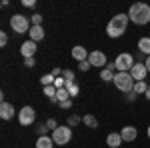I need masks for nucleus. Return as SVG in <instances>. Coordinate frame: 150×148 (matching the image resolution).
Here are the masks:
<instances>
[{
    "label": "nucleus",
    "mask_w": 150,
    "mask_h": 148,
    "mask_svg": "<svg viewBox=\"0 0 150 148\" xmlns=\"http://www.w3.org/2000/svg\"><path fill=\"white\" fill-rule=\"evenodd\" d=\"M126 14H128V18H130V22L136 24V26H144V24L150 22V6L144 4V2L132 4Z\"/></svg>",
    "instance_id": "f257e3e1"
},
{
    "label": "nucleus",
    "mask_w": 150,
    "mask_h": 148,
    "mask_svg": "<svg viewBox=\"0 0 150 148\" xmlns=\"http://www.w3.org/2000/svg\"><path fill=\"white\" fill-rule=\"evenodd\" d=\"M128 22H130V18H128V14H124V12L112 16L110 22H108V26H106V34L110 36V38H120V36L126 32Z\"/></svg>",
    "instance_id": "f03ea898"
},
{
    "label": "nucleus",
    "mask_w": 150,
    "mask_h": 148,
    "mask_svg": "<svg viewBox=\"0 0 150 148\" xmlns=\"http://www.w3.org/2000/svg\"><path fill=\"white\" fill-rule=\"evenodd\" d=\"M134 84H136V82L130 76V72H116L114 74V86L120 92H124V94L132 92L134 90Z\"/></svg>",
    "instance_id": "7ed1b4c3"
},
{
    "label": "nucleus",
    "mask_w": 150,
    "mask_h": 148,
    "mask_svg": "<svg viewBox=\"0 0 150 148\" xmlns=\"http://www.w3.org/2000/svg\"><path fill=\"white\" fill-rule=\"evenodd\" d=\"M10 26H12V32H16V34L30 32V28H32L30 20H28L26 16H22V14H12L10 16Z\"/></svg>",
    "instance_id": "20e7f679"
},
{
    "label": "nucleus",
    "mask_w": 150,
    "mask_h": 148,
    "mask_svg": "<svg viewBox=\"0 0 150 148\" xmlns=\"http://www.w3.org/2000/svg\"><path fill=\"white\" fill-rule=\"evenodd\" d=\"M52 140H54V144H58V146L68 144L70 140H72V128H70L68 124L66 126H58L56 130L52 132Z\"/></svg>",
    "instance_id": "39448f33"
},
{
    "label": "nucleus",
    "mask_w": 150,
    "mask_h": 148,
    "mask_svg": "<svg viewBox=\"0 0 150 148\" xmlns=\"http://www.w3.org/2000/svg\"><path fill=\"white\" fill-rule=\"evenodd\" d=\"M134 64H136V62H134V56H132V54H128V52L118 54V56H116V60H114L116 72H130Z\"/></svg>",
    "instance_id": "423d86ee"
},
{
    "label": "nucleus",
    "mask_w": 150,
    "mask_h": 148,
    "mask_svg": "<svg viewBox=\"0 0 150 148\" xmlns=\"http://www.w3.org/2000/svg\"><path fill=\"white\" fill-rule=\"evenodd\" d=\"M34 120H36L34 108L32 106H22L20 112H18V122L22 126H30V124H34Z\"/></svg>",
    "instance_id": "0eeeda50"
},
{
    "label": "nucleus",
    "mask_w": 150,
    "mask_h": 148,
    "mask_svg": "<svg viewBox=\"0 0 150 148\" xmlns=\"http://www.w3.org/2000/svg\"><path fill=\"white\" fill-rule=\"evenodd\" d=\"M88 62L92 64V66H96V68H106V54L104 52H100V50H92L90 54H88Z\"/></svg>",
    "instance_id": "6e6552de"
},
{
    "label": "nucleus",
    "mask_w": 150,
    "mask_h": 148,
    "mask_svg": "<svg viewBox=\"0 0 150 148\" xmlns=\"http://www.w3.org/2000/svg\"><path fill=\"white\" fill-rule=\"evenodd\" d=\"M146 74H148V70H146V64H144V62H136V64L132 66V70H130V76L134 78V82L144 80Z\"/></svg>",
    "instance_id": "1a4fd4ad"
},
{
    "label": "nucleus",
    "mask_w": 150,
    "mask_h": 148,
    "mask_svg": "<svg viewBox=\"0 0 150 148\" xmlns=\"http://www.w3.org/2000/svg\"><path fill=\"white\" fill-rule=\"evenodd\" d=\"M120 136H122V140L124 142H134L136 140V136H138V130L134 128V126H124L122 130H120Z\"/></svg>",
    "instance_id": "9d476101"
},
{
    "label": "nucleus",
    "mask_w": 150,
    "mask_h": 148,
    "mask_svg": "<svg viewBox=\"0 0 150 148\" xmlns=\"http://www.w3.org/2000/svg\"><path fill=\"white\" fill-rule=\"evenodd\" d=\"M20 54H22L24 58H34V54H36V42H32V40L22 42V46H20Z\"/></svg>",
    "instance_id": "9b49d317"
},
{
    "label": "nucleus",
    "mask_w": 150,
    "mask_h": 148,
    "mask_svg": "<svg viewBox=\"0 0 150 148\" xmlns=\"http://www.w3.org/2000/svg\"><path fill=\"white\" fill-rule=\"evenodd\" d=\"M14 114H16V110H14V106H12L10 102L0 104V118H2V120H12Z\"/></svg>",
    "instance_id": "f8f14e48"
},
{
    "label": "nucleus",
    "mask_w": 150,
    "mask_h": 148,
    "mask_svg": "<svg viewBox=\"0 0 150 148\" xmlns=\"http://www.w3.org/2000/svg\"><path fill=\"white\" fill-rule=\"evenodd\" d=\"M88 50L84 48V46H74L72 48V58L74 60H78V62H84V60H88Z\"/></svg>",
    "instance_id": "ddd939ff"
},
{
    "label": "nucleus",
    "mask_w": 150,
    "mask_h": 148,
    "mask_svg": "<svg viewBox=\"0 0 150 148\" xmlns=\"http://www.w3.org/2000/svg\"><path fill=\"white\" fill-rule=\"evenodd\" d=\"M122 142H124V140H122V136H120V132H110V134L106 136V144H108L110 148H118Z\"/></svg>",
    "instance_id": "4468645a"
},
{
    "label": "nucleus",
    "mask_w": 150,
    "mask_h": 148,
    "mask_svg": "<svg viewBox=\"0 0 150 148\" xmlns=\"http://www.w3.org/2000/svg\"><path fill=\"white\" fill-rule=\"evenodd\" d=\"M28 36H30L32 42H38V40L44 38V28H42V26H32L30 32H28Z\"/></svg>",
    "instance_id": "2eb2a0df"
},
{
    "label": "nucleus",
    "mask_w": 150,
    "mask_h": 148,
    "mask_svg": "<svg viewBox=\"0 0 150 148\" xmlns=\"http://www.w3.org/2000/svg\"><path fill=\"white\" fill-rule=\"evenodd\" d=\"M138 52L140 54H146L150 56V36H144L138 40Z\"/></svg>",
    "instance_id": "dca6fc26"
},
{
    "label": "nucleus",
    "mask_w": 150,
    "mask_h": 148,
    "mask_svg": "<svg viewBox=\"0 0 150 148\" xmlns=\"http://www.w3.org/2000/svg\"><path fill=\"white\" fill-rule=\"evenodd\" d=\"M52 146H54L52 136H38V140H36V148H52Z\"/></svg>",
    "instance_id": "f3484780"
},
{
    "label": "nucleus",
    "mask_w": 150,
    "mask_h": 148,
    "mask_svg": "<svg viewBox=\"0 0 150 148\" xmlns=\"http://www.w3.org/2000/svg\"><path fill=\"white\" fill-rule=\"evenodd\" d=\"M64 88L68 90L70 98H76V96H78V92H80V86H78L76 82H66V86H64Z\"/></svg>",
    "instance_id": "a211bd4d"
},
{
    "label": "nucleus",
    "mask_w": 150,
    "mask_h": 148,
    "mask_svg": "<svg viewBox=\"0 0 150 148\" xmlns=\"http://www.w3.org/2000/svg\"><path fill=\"white\" fill-rule=\"evenodd\" d=\"M82 122H84V124L88 126V128H98V120H96V118H94L92 114H86V116H82Z\"/></svg>",
    "instance_id": "6ab92c4d"
},
{
    "label": "nucleus",
    "mask_w": 150,
    "mask_h": 148,
    "mask_svg": "<svg viewBox=\"0 0 150 148\" xmlns=\"http://www.w3.org/2000/svg\"><path fill=\"white\" fill-rule=\"evenodd\" d=\"M114 70H108V68H102L100 70V78L104 80V82H114Z\"/></svg>",
    "instance_id": "aec40b11"
},
{
    "label": "nucleus",
    "mask_w": 150,
    "mask_h": 148,
    "mask_svg": "<svg viewBox=\"0 0 150 148\" xmlns=\"http://www.w3.org/2000/svg\"><path fill=\"white\" fill-rule=\"evenodd\" d=\"M146 90H148V84H146V82H144V80H140V82H136V84H134V92H136V94H146Z\"/></svg>",
    "instance_id": "412c9836"
},
{
    "label": "nucleus",
    "mask_w": 150,
    "mask_h": 148,
    "mask_svg": "<svg viewBox=\"0 0 150 148\" xmlns=\"http://www.w3.org/2000/svg\"><path fill=\"white\" fill-rule=\"evenodd\" d=\"M56 100H58V104H60V102H64V100H70L68 90H66V88H60V90L56 92Z\"/></svg>",
    "instance_id": "4be33fe9"
},
{
    "label": "nucleus",
    "mask_w": 150,
    "mask_h": 148,
    "mask_svg": "<svg viewBox=\"0 0 150 148\" xmlns=\"http://www.w3.org/2000/svg\"><path fill=\"white\" fill-rule=\"evenodd\" d=\"M54 76H52V74H44V76H42V78H40V82H42V86H52V84H54Z\"/></svg>",
    "instance_id": "5701e85b"
},
{
    "label": "nucleus",
    "mask_w": 150,
    "mask_h": 148,
    "mask_svg": "<svg viewBox=\"0 0 150 148\" xmlns=\"http://www.w3.org/2000/svg\"><path fill=\"white\" fill-rule=\"evenodd\" d=\"M30 24L32 26H42V14H32L30 16Z\"/></svg>",
    "instance_id": "b1692460"
},
{
    "label": "nucleus",
    "mask_w": 150,
    "mask_h": 148,
    "mask_svg": "<svg viewBox=\"0 0 150 148\" xmlns=\"http://www.w3.org/2000/svg\"><path fill=\"white\" fill-rule=\"evenodd\" d=\"M82 122V118L80 116H76V114H72V116H68V126L72 128V126H78Z\"/></svg>",
    "instance_id": "393cba45"
},
{
    "label": "nucleus",
    "mask_w": 150,
    "mask_h": 148,
    "mask_svg": "<svg viewBox=\"0 0 150 148\" xmlns=\"http://www.w3.org/2000/svg\"><path fill=\"white\" fill-rule=\"evenodd\" d=\"M90 68H92V64H90L88 60H84V62H78V70H80V72H88Z\"/></svg>",
    "instance_id": "a878e982"
},
{
    "label": "nucleus",
    "mask_w": 150,
    "mask_h": 148,
    "mask_svg": "<svg viewBox=\"0 0 150 148\" xmlns=\"http://www.w3.org/2000/svg\"><path fill=\"white\" fill-rule=\"evenodd\" d=\"M58 126H60V124H58V122L54 120V118H48V120H46V128H48V130H52V132H54V130H56Z\"/></svg>",
    "instance_id": "bb28decb"
},
{
    "label": "nucleus",
    "mask_w": 150,
    "mask_h": 148,
    "mask_svg": "<svg viewBox=\"0 0 150 148\" xmlns=\"http://www.w3.org/2000/svg\"><path fill=\"white\" fill-rule=\"evenodd\" d=\"M62 76H64L66 82H74V72H72V70H64V72H62Z\"/></svg>",
    "instance_id": "cd10ccee"
},
{
    "label": "nucleus",
    "mask_w": 150,
    "mask_h": 148,
    "mask_svg": "<svg viewBox=\"0 0 150 148\" xmlns=\"http://www.w3.org/2000/svg\"><path fill=\"white\" fill-rule=\"evenodd\" d=\"M24 66H26V68H34L36 60H34V58H24Z\"/></svg>",
    "instance_id": "c85d7f7f"
},
{
    "label": "nucleus",
    "mask_w": 150,
    "mask_h": 148,
    "mask_svg": "<svg viewBox=\"0 0 150 148\" xmlns=\"http://www.w3.org/2000/svg\"><path fill=\"white\" fill-rule=\"evenodd\" d=\"M6 44H8V34H6V32H0V46L4 48Z\"/></svg>",
    "instance_id": "c756f323"
},
{
    "label": "nucleus",
    "mask_w": 150,
    "mask_h": 148,
    "mask_svg": "<svg viewBox=\"0 0 150 148\" xmlns=\"http://www.w3.org/2000/svg\"><path fill=\"white\" fill-rule=\"evenodd\" d=\"M136 96H138V94H136L134 90L128 92V94H126V102H134V100H136Z\"/></svg>",
    "instance_id": "7c9ffc66"
},
{
    "label": "nucleus",
    "mask_w": 150,
    "mask_h": 148,
    "mask_svg": "<svg viewBox=\"0 0 150 148\" xmlns=\"http://www.w3.org/2000/svg\"><path fill=\"white\" fill-rule=\"evenodd\" d=\"M46 132H48V128H46V124H42V126H40V128H38V136H48Z\"/></svg>",
    "instance_id": "2f4dec72"
},
{
    "label": "nucleus",
    "mask_w": 150,
    "mask_h": 148,
    "mask_svg": "<svg viewBox=\"0 0 150 148\" xmlns=\"http://www.w3.org/2000/svg\"><path fill=\"white\" fill-rule=\"evenodd\" d=\"M70 106H72V98H70V100H64V102H60V108H64V110H68Z\"/></svg>",
    "instance_id": "473e14b6"
},
{
    "label": "nucleus",
    "mask_w": 150,
    "mask_h": 148,
    "mask_svg": "<svg viewBox=\"0 0 150 148\" xmlns=\"http://www.w3.org/2000/svg\"><path fill=\"white\" fill-rule=\"evenodd\" d=\"M22 4H24V6H28V8H34V6H36L34 0H22Z\"/></svg>",
    "instance_id": "72a5a7b5"
},
{
    "label": "nucleus",
    "mask_w": 150,
    "mask_h": 148,
    "mask_svg": "<svg viewBox=\"0 0 150 148\" xmlns=\"http://www.w3.org/2000/svg\"><path fill=\"white\" fill-rule=\"evenodd\" d=\"M144 64H146V70H148V74H150V56H146V60H144Z\"/></svg>",
    "instance_id": "f704fd0d"
},
{
    "label": "nucleus",
    "mask_w": 150,
    "mask_h": 148,
    "mask_svg": "<svg viewBox=\"0 0 150 148\" xmlns=\"http://www.w3.org/2000/svg\"><path fill=\"white\" fill-rule=\"evenodd\" d=\"M144 96H146V98L150 100V84H148V90H146V94H144Z\"/></svg>",
    "instance_id": "c9c22d12"
},
{
    "label": "nucleus",
    "mask_w": 150,
    "mask_h": 148,
    "mask_svg": "<svg viewBox=\"0 0 150 148\" xmlns=\"http://www.w3.org/2000/svg\"><path fill=\"white\" fill-rule=\"evenodd\" d=\"M146 134H148V138H150V126H148V130H146Z\"/></svg>",
    "instance_id": "e433bc0d"
},
{
    "label": "nucleus",
    "mask_w": 150,
    "mask_h": 148,
    "mask_svg": "<svg viewBox=\"0 0 150 148\" xmlns=\"http://www.w3.org/2000/svg\"><path fill=\"white\" fill-rule=\"evenodd\" d=\"M148 36H150V34H148Z\"/></svg>",
    "instance_id": "4c0bfd02"
}]
</instances>
